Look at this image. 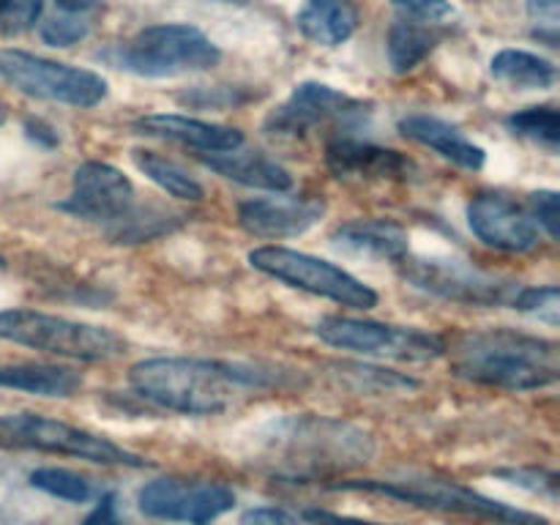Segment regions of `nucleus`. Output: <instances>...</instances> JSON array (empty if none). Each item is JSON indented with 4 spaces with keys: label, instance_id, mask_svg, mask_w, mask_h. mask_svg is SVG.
I'll list each match as a JSON object with an SVG mask.
<instances>
[{
    "label": "nucleus",
    "instance_id": "obj_1",
    "mask_svg": "<svg viewBox=\"0 0 560 525\" xmlns=\"http://www.w3.org/2000/svg\"><path fill=\"white\" fill-rule=\"evenodd\" d=\"M129 383L137 397L170 413L213 416L230 408L235 392L277 386L279 375L238 361L159 355L131 364Z\"/></svg>",
    "mask_w": 560,
    "mask_h": 525
},
{
    "label": "nucleus",
    "instance_id": "obj_2",
    "mask_svg": "<svg viewBox=\"0 0 560 525\" xmlns=\"http://www.w3.org/2000/svg\"><path fill=\"white\" fill-rule=\"evenodd\" d=\"M446 353H452V372L457 377L506 392H534L560 377L558 345L514 328L468 331L454 339Z\"/></svg>",
    "mask_w": 560,
    "mask_h": 525
},
{
    "label": "nucleus",
    "instance_id": "obj_3",
    "mask_svg": "<svg viewBox=\"0 0 560 525\" xmlns=\"http://www.w3.org/2000/svg\"><path fill=\"white\" fill-rule=\"evenodd\" d=\"M331 490H355V492H375V495L397 498V501L410 503L419 509H432V512L463 514V517L481 520L492 525H550L545 514L528 512V509L512 506V503L495 501L490 495L470 490L459 481L435 479V476H408V479H342L331 481Z\"/></svg>",
    "mask_w": 560,
    "mask_h": 525
},
{
    "label": "nucleus",
    "instance_id": "obj_4",
    "mask_svg": "<svg viewBox=\"0 0 560 525\" xmlns=\"http://www.w3.org/2000/svg\"><path fill=\"white\" fill-rule=\"evenodd\" d=\"M277 459L284 476L304 479L320 468H353L366 463L370 435L331 419H288L277 427Z\"/></svg>",
    "mask_w": 560,
    "mask_h": 525
},
{
    "label": "nucleus",
    "instance_id": "obj_5",
    "mask_svg": "<svg viewBox=\"0 0 560 525\" xmlns=\"http://www.w3.org/2000/svg\"><path fill=\"white\" fill-rule=\"evenodd\" d=\"M0 339L74 361H109L126 348L124 339L109 328L27 306L0 310Z\"/></svg>",
    "mask_w": 560,
    "mask_h": 525
},
{
    "label": "nucleus",
    "instance_id": "obj_6",
    "mask_svg": "<svg viewBox=\"0 0 560 525\" xmlns=\"http://www.w3.org/2000/svg\"><path fill=\"white\" fill-rule=\"evenodd\" d=\"M0 448L9 452H42L77 457L96 465H126V468H145L140 454L118 446L109 438L88 432L82 427L49 419L42 413H9L0 416Z\"/></svg>",
    "mask_w": 560,
    "mask_h": 525
},
{
    "label": "nucleus",
    "instance_id": "obj_7",
    "mask_svg": "<svg viewBox=\"0 0 560 525\" xmlns=\"http://www.w3.org/2000/svg\"><path fill=\"white\" fill-rule=\"evenodd\" d=\"M249 262L252 268L288 284V288L304 290V293L320 295V299H331L337 304L350 306V310L366 312L377 306V293L370 284H364L337 262L323 260V257L288 249V246L266 244L249 252Z\"/></svg>",
    "mask_w": 560,
    "mask_h": 525
},
{
    "label": "nucleus",
    "instance_id": "obj_8",
    "mask_svg": "<svg viewBox=\"0 0 560 525\" xmlns=\"http://www.w3.org/2000/svg\"><path fill=\"white\" fill-rule=\"evenodd\" d=\"M222 60L217 44L191 25H153L137 33L126 47H120L118 66L137 77L186 74L206 71Z\"/></svg>",
    "mask_w": 560,
    "mask_h": 525
},
{
    "label": "nucleus",
    "instance_id": "obj_9",
    "mask_svg": "<svg viewBox=\"0 0 560 525\" xmlns=\"http://www.w3.org/2000/svg\"><path fill=\"white\" fill-rule=\"evenodd\" d=\"M399 273L413 288L465 306H512L523 290L514 279L487 273L454 257L405 255L399 260Z\"/></svg>",
    "mask_w": 560,
    "mask_h": 525
},
{
    "label": "nucleus",
    "instance_id": "obj_10",
    "mask_svg": "<svg viewBox=\"0 0 560 525\" xmlns=\"http://www.w3.org/2000/svg\"><path fill=\"white\" fill-rule=\"evenodd\" d=\"M315 334L331 348L375 355V359L410 361V364L435 361L446 353V342L438 334L410 326H392V323L361 320V317H323Z\"/></svg>",
    "mask_w": 560,
    "mask_h": 525
},
{
    "label": "nucleus",
    "instance_id": "obj_11",
    "mask_svg": "<svg viewBox=\"0 0 560 525\" xmlns=\"http://www.w3.org/2000/svg\"><path fill=\"white\" fill-rule=\"evenodd\" d=\"M0 77L25 96L69 107H96L107 96V80L96 71L38 58L22 49H0Z\"/></svg>",
    "mask_w": 560,
    "mask_h": 525
},
{
    "label": "nucleus",
    "instance_id": "obj_12",
    "mask_svg": "<svg viewBox=\"0 0 560 525\" xmlns=\"http://www.w3.org/2000/svg\"><path fill=\"white\" fill-rule=\"evenodd\" d=\"M137 506L145 517L164 523L211 525L235 506V492L219 481L153 479L137 492Z\"/></svg>",
    "mask_w": 560,
    "mask_h": 525
},
{
    "label": "nucleus",
    "instance_id": "obj_13",
    "mask_svg": "<svg viewBox=\"0 0 560 525\" xmlns=\"http://www.w3.org/2000/svg\"><path fill=\"white\" fill-rule=\"evenodd\" d=\"M370 115V104L348 96L323 82H301L288 102L266 118V131L273 137H304L323 126H350Z\"/></svg>",
    "mask_w": 560,
    "mask_h": 525
},
{
    "label": "nucleus",
    "instance_id": "obj_14",
    "mask_svg": "<svg viewBox=\"0 0 560 525\" xmlns=\"http://www.w3.org/2000/svg\"><path fill=\"white\" fill-rule=\"evenodd\" d=\"M135 206V186L107 162H85L74 170L71 195L60 202V211L88 222L113 224L131 211Z\"/></svg>",
    "mask_w": 560,
    "mask_h": 525
},
{
    "label": "nucleus",
    "instance_id": "obj_15",
    "mask_svg": "<svg viewBox=\"0 0 560 525\" xmlns=\"http://www.w3.org/2000/svg\"><path fill=\"white\" fill-rule=\"evenodd\" d=\"M468 224L476 238L501 252H530L539 244V224L525 208L498 191H481L468 206Z\"/></svg>",
    "mask_w": 560,
    "mask_h": 525
},
{
    "label": "nucleus",
    "instance_id": "obj_16",
    "mask_svg": "<svg viewBox=\"0 0 560 525\" xmlns=\"http://www.w3.org/2000/svg\"><path fill=\"white\" fill-rule=\"evenodd\" d=\"M326 217V200L320 197H252L238 206V224L262 241L304 235Z\"/></svg>",
    "mask_w": 560,
    "mask_h": 525
},
{
    "label": "nucleus",
    "instance_id": "obj_17",
    "mask_svg": "<svg viewBox=\"0 0 560 525\" xmlns=\"http://www.w3.org/2000/svg\"><path fill=\"white\" fill-rule=\"evenodd\" d=\"M326 167L339 180H408L416 164L394 148L339 135L326 145Z\"/></svg>",
    "mask_w": 560,
    "mask_h": 525
},
{
    "label": "nucleus",
    "instance_id": "obj_18",
    "mask_svg": "<svg viewBox=\"0 0 560 525\" xmlns=\"http://www.w3.org/2000/svg\"><path fill=\"white\" fill-rule=\"evenodd\" d=\"M131 129L142 137L178 142V145L197 148L202 153H222L244 145V131L233 129V126L208 124V120L175 113L142 115L131 124Z\"/></svg>",
    "mask_w": 560,
    "mask_h": 525
},
{
    "label": "nucleus",
    "instance_id": "obj_19",
    "mask_svg": "<svg viewBox=\"0 0 560 525\" xmlns=\"http://www.w3.org/2000/svg\"><path fill=\"white\" fill-rule=\"evenodd\" d=\"M334 249L377 262H399L410 255V235L394 219H353L331 233Z\"/></svg>",
    "mask_w": 560,
    "mask_h": 525
},
{
    "label": "nucleus",
    "instance_id": "obj_20",
    "mask_svg": "<svg viewBox=\"0 0 560 525\" xmlns=\"http://www.w3.org/2000/svg\"><path fill=\"white\" fill-rule=\"evenodd\" d=\"M399 131H402L408 140L419 142V145L432 148L435 153H441L443 159H448L452 164L463 170H481L487 162L485 148L470 142L463 131L457 129L448 120L435 118V115H424V113H413L405 115L399 120Z\"/></svg>",
    "mask_w": 560,
    "mask_h": 525
},
{
    "label": "nucleus",
    "instance_id": "obj_21",
    "mask_svg": "<svg viewBox=\"0 0 560 525\" xmlns=\"http://www.w3.org/2000/svg\"><path fill=\"white\" fill-rule=\"evenodd\" d=\"M202 164L219 173L222 178L235 180L249 189H268V191H288L293 189V175L273 159L262 156L257 151H233L222 153H202Z\"/></svg>",
    "mask_w": 560,
    "mask_h": 525
},
{
    "label": "nucleus",
    "instance_id": "obj_22",
    "mask_svg": "<svg viewBox=\"0 0 560 525\" xmlns=\"http://www.w3.org/2000/svg\"><path fill=\"white\" fill-rule=\"evenodd\" d=\"M295 22L310 42L337 47L355 33L359 11L350 0H306Z\"/></svg>",
    "mask_w": 560,
    "mask_h": 525
},
{
    "label": "nucleus",
    "instance_id": "obj_23",
    "mask_svg": "<svg viewBox=\"0 0 560 525\" xmlns=\"http://www.w3.org/2000/svg\"><path fill=\"white\" fill-rule=\"evenodd\" d=\"M82 386V375L60 364H5L0 366V388L36 394V397H71Z\"/></svg>",
    "mask_w": 560,
    "mask_h": 525
},
{
    "label": "nucleus",
    "instance_id": "obj_24",
    "mask_svg": "<svg viewBox=\"0 0 560 525\" xmlns=\"http://www.w3.org/2000/svg\"><path fill=\"white\" fill-rule=\"evenodd\" d=\"M492 77L512 88H523V91H545L556 82L558 71L547 58H539L525 49H503L492 58L490 63Z\"/></svg>",
    "mask_w": 560,
    "mask_h": 525
},
{
    "label": "nucleus",
    "instance_id": "obj_25",
    "mask_svg": "<svg viewBox=\"0 0 560 525\" xmlns=\"http://www.w3.org/2000/svg\"><path fill=\"white\" fill-rule=\"evenodd\" d=\"M131 162H135V167L140 170L148 180H153L159 189L167 191V195L175 197V200L200 202L202 197H206L202 186L197 184V180L191 178L178 162L162 156V153L145 151V148H135V151H131Z\"/></svg>",
    "mask_w": 560,
    "mask_h": 525
},
{
    "label": "nucleus",
    "instance_id": "obj_26",
    "mask_svg": "<svg viewBox=\"0 0 560 525\" xmlns=\"http://www.w3.org/2000/svg\"><path fill=\"white\" fill-rule=\"evenodd\" d=\"M435 47V38L427 27L416 22H397L388 31V60L397 71H410L427 58Z\"/></svg>",
    "mask_w": 560,
    "mask_h": 525
},
{
    "label": "nucleus",
    "instance_id": "obj_27",
    "mask_svg": "<svg viewBox=\"0 0 560 525\" xmlns=\"http://www.w3.org/2000/svg\"><path fill=\"white\" fill-rule=\"evenodd\" d=\"M506 126L509 131H514L517 137H525V140L530 142H539V145L550 148V151H558L560 113L552 107V104L520 109V113L509 115Z\"/></svg>",
    "mask_w": 560,
    "mask_h": 525
},
{
    "label": "nucleus",
    "instance_id": "obj_28",
    "mask_svg": "<svg viewBox=\"0 0 560 525\" xmlns=\"http://www.w3.org/2000/svg\"><path fill=\"white\" fill-rule=\"evenodd\" d=\"M27 481H31V487L52 498H60V501L85 503L91 498V481L69 468H36L31 470Z\"/></svg>",
    "mask_w": 560,
    "mask_h": 525
},
{
    "label": "nucleus",
    "instance_id": "obj_29",
    "mask_svg": "<svg viewBox=\"0 0 560 525\" xmlns=\"http://www.w3.org/2000/svg\"><path fill=\"white\" fill-rule=\"evenodd\" d=\"M512 310L536 317L541 323L558 326L560 323V288L558 284H541V288H525L514 299Z\"/></svg>",
    "mask_w": 560,
    "mask_h": 525
},
{
    "label": "nucleus",
    "instance_id": "obj_30",
    "mask_svg": "<svg viewBox=\"0 0 560 525\" xmlns=\"http://www.w3.org/2000/svg\"><path fill=\"white\" fill-rule=\"evenodd\" d=\"M342 375L353 377L361 388H375V392H392V388H416L419 381L399 372L381 370V366H366V364H342L339 366Z\"/></svg>",
    "mask_w": 560,
    "mask_h": 525
},
{
    "label": "nucleus",
    "instance_id": "obj_31",
    "mask_svg": "<svg viewBox=\"0 0 560 525\" xmlns=\"http://www.w3.org/2000/svg\"><path fill=\"white\" fill-rule=\"evenodd\" d=\"M44 0H0V33L20 36L42 16Z\"/></svg>",
    "mask_w": 560,
    "mask_h": 525
},
{
    "label": "nucleus",
    "instance_id": "obj_32",
    "mask_svg": "<svg viewBox=\"0 0 560 525\" xmlns=\"http://www.w3.org/2000/svg\"><path fill=\"white\" fill-rule=\"evenodd\" d=\"M495 476L498 479L509 481V485L536 492V495H547V498H552V501L558 498V476L550 474V470L506 468V470H498Z\"/></svg>",
    "mask_w": 560,
    "mask_h": 525
},
{
    "label": "nucleus",
    "instance_id": "obj_33",
    "mask_svg": "<svg viewBox=\"0 0 560 525\" xmlns=\"http://www.w3.org/2000/svg\"><path fill=\"white\" fill-rule=\"evenodd\" d=\"M528 213L534 217V222L539 228L547 230L552 241H558V191L552 189H539L528 195Z\"/></svg>",
    "mask_w": 560,
    "mask_h": 525
},
{
    "label": "nucleus",
    "instance_id": "obj_34",
    "mask_svg": "<svg viewBox=\"0 0 560 525\" xmlns=\"http://www.w3.org/2000/svg\"><path fill=\"white\" fill-rule=\"evenodd\" d=\"M88 36V25L80 20H71V16H55V20L44 22L42 38L49 47H71L80 38Z\"/></svg>",
    "mask_w": 560,
    "mask_h": 525
},
{
    "label": "nucleus",
    "instance_id": "obj_35",
    "mask_svg": "<svg viewBox=\"0 0 560 525\" xmlns=\"http://www.w3.org/2000/svg\"><path fill=\"white\" fill-rule=\"evenodd\" d=\"M397 9L413 16V20L424 22H438L452 14V5L446 0H397Z\"/></svg>",
    "mask_w": 560,
    "mask_h": 525
},
{
    "label": "nucleus",
    "instance_id": "obj_36",
    "mask_svg": "<svg viewBox=\"0 0 560 525\" xmlns=\"http://www.w3.org/2000/svg\"><path fill=\"white\" fill-rule=\"evenodd\" d=\"M80 525H126L118 514V495L115 492H104Z\"/></svg>",
    "mask_w": 560,
    "mask_h": 525
},
{
    "label": "nucleus",
    "instance_id": "obj_37",
    "mask_svg": "<svg viewBox=\"0 0 560 525\" xmlns=\"http://www.w3.org/2000/svg\"><path fill=\"white\" fill-rule=\"evenodd\" d=\"M238 525H299V523H295L284 509L255 506V509H246V512L241 514Z\"/></svg>",
    "mask_w": 560,
    "mask_h": 525
},
{
    "label": "nucleus",
    "instance_id": "obj_38",
    "mask_svg": "<svg viewBox=\"0 0 560 525\" xmlns=\"http://www.w3.org/2000/svg\"><path fill=\"white\" fill-rule=\"evenodd\" d=\"M304 520L310 525H381V523H372V520H361V517H348V514L326 512V509H306Z\"/></svg>",
    "mask_w": 560,
    "mask_h": 525
},
{
    "label": "nucleus",
    "instance_id": "obj_39",
    "mask_svg": "<svg viewBox=\"0 0 560 525\" xmlns=\"http://www.w3.org/2000/svg\"><path fill=\"white\" fill-rule=\"evenodd\" d=\"M25 135L31 137L33 142H38V145H44V148L58 145V131H55L49 124H44V120H33V118L27 120Z\"/></svg>",
    "mask_w": 560,
    "mask_h": 525
},
{
    "label": "nucleus",
    "instance_id": "obj_40",
    "mask_svg": "<svg viewBox=\"0 0 560 525\" xmlns=\"http://www.w3.org/2000/svg\"><path fill=\"white\" fill-rule=\"evenodd\" d=\"M530 14L539 20V25H547L552 33L558 27V0H530Z\"/></svg>",
    "mask_w": 560,
    "mask_h": 525
},
{
    "label": "nucleus",
    "instance_id": "obj_41",
    "mask_svg": "<svg viewBox=\"0 0 560 525\" xmlns=\"http://www.w3.org/2000/svg\"><path fill=\"white\" fill-rule=\"evenodd\" d=\"M55 3H58V9H63L66 14H82V11L96 5V0H55Z\"/></svg>",
    "mask_w": 560,
    "mask_h": 525
},
{
    "label": "nucleus",
    "instance_id": "obj_42",
    "mask_svg": "<svg viewBox=\"0 0 560 525\" xmlns=\"http://www.w3.org/2000/svg\"><path fill=\"white\" fill-rule=\"evenodd\" d=\"M5 124V107H3V102H0V126Z\"/></svg>",
    "mask_w": 560,
    "mask_h": 525
},
{
    "label": "nucleus",
    "instance_id": "obj_43",
    "mask_svg": "<svg viewBox=\"0 0 560 525\" xmlns=\"http://www.w3.org/2000/svg\"><path fill=\"white\" fill-rule=\"evenodd\" d=\"M3 268H5V260H3V257H0V271H3Z\"/></svg>",
    "mask_w": 560,
    "mask_h": 525
},
{
    "label": "nucleus",
    "instance_id": "obj_44",
    "mask_svg": "<svg viewBox=\"0 0 560 525\" xmlns=\"http://www.w3.org/2000/svg\"><path fill=\"white\" fill-rule=\"evenodd\" d=\"M228 3H233V0H228Z\"/></svg>",
    "mask_w": 560,
    "mask_h": 525
}]
</instances>
